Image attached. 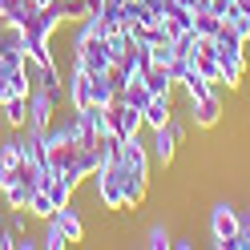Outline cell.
Instances as JSON below:
<instances>
[{
	"label": "cell",
	"instance_id": "27",
	"mask_svg": "<svg viewBox=\"0 0 250 250\" xmlns=\"http://www.w3.org/2000/svg\"><path fill=\"white\" fill-rule=\"evenodd\" d=\"M105 81H109V85H113V89H117V97H121V89H125V85H129V77H125V69H121V65H117V61H113V65H109V69H105Z\"/></svg>",
	"mask_w": 250,
	"mask_h": 250
},
{
	"label": "cell",
	"instance_id": "16",
	"mask_svg": "<svg viewBox=\"0 0 250 250\" xmlns=\"http://www.w3.org/2000/svg\"><path fill=\"white\" fill-rule=\"evenodd\" d=\"M28 198H33V186H24V182H8L4 190H0L4 210H28Z\"/></svg>",
	"mask_w": 250,
	"mask_h": 250
},
{
	"label": "cell",
	"instance_id": "9",
	"mask_svg": "<svg viewBox=\"0 0 250 250\" xmlns=\"http://www.w3.org/2000/svg\"><path fill=\"white\" fill-rule=\"evenodd\" d=\"M49 222L61 230V234H65V242L69 246H77V242H85V218L81 214H77V206H61L53 218H49Z\"/></svg>",
	"mask_w": 250,
	"mask_h": 250
},
{
	"label": "cell",
	"instance_id": "13",
	"mask_svg": "<svg viewBox=\"0 0 250 250\" xmlns=\"http://www.w3.org/2000/svg\"><path fill=\"white\" fill-rule=\"evenodd\" d=\"M0 113H4L8 129H24L28 125V93H12V97L0 105Z\"/></svg>",
	"mask_w": 250,
	"mask_h": 250
},
{
	"label": "cell",
	"instance_id": "21",
	"mask_svg": "<svg viewBox=\"0 0 250 250\" xmlns=\"http://www.w3.org/2000/svg\"><path fill=\"white\" fill-rule=\"evenodd\" d=\"M149 97H153V93L146 89L142 77H133V81L121 89V101H125V105H133V109H146V101H149Z\"/></svg>",
	"mask_w": 250,
	"mask_h": 250
},
{
	"label": "cell",
	"instance_id": "10",
	"mask_svg": "<svg viewBox=\"0 0 250 250\" xmlns=\"http://www.w3.org/2000/svg\"><path fill=\"white\" fill-rule=\"evenodd\" d=\"M125 169H137V174H149V142H142V133L137 137H125L121 142V158H117Z\"/></svg>",
	"mask_w": 250,
	"mask_h": 250
},
{
	"label": "cell",
	"instance_id": "11",
	"mask_svg": "<svg viewBox=\"0 0 250 250\" xmlns=\"http://www.w3.org/2000/svg\"><path fill=\"white\" fill-rule=\"evenodd\" d=\"M178 137H174V129L169 125H162V129H149V158L153 162H162V166H169L178 158Z\"/></svg>",
	"mask_w": 250,
	"mask_h": 250
},
{
	"label": "cell",
	"instance_id": "17",
	"mask_svg": "<svg viewBox=\"0 0 250 250\" xmlns=\"http://www.w3.org/2000/svg\"><path fill=\"white\" fill-rule=\"evenodd\" d=\"M178 89L186 93V101H198V97H206V93H214L218 85H210V81H206V77H202L198 69H190V73H186L182 81H178Z\"/></svg>",
	"mask_w": 250,
	"mask_h": 250
},
{
	"label": "cell",
	"instance_id": "5",
	"mask_svg": "<svg viewBox=\"0 0 250 250\" xmlns=\"http://www.w3.org/2000/svg\"><path fill=\"white\" fill-rule=\"evenodd\" d=\"M186 105H190V125H194V129H214V125L222 121V113H226L218 89L206 93V97H198V101H186Z\"/></svg>",
	"mask_w": 250,
	"mask_h": 250
},
{
	"label": "cell",
	"instance_id": "12",
	"mask_svg": "<svg viewBox=\"0 0 250 250\" xmlns=\"http://www.w3.org/2000/svg\"><path fill=\"white\" fill-rule=\"evenodd\" d=\"M125 169V166H121ZM149 198V174H137V169H125V210H142Z\"/></svg>",
	"mask_w": 250,
	"mask_h": 250
},
{
	"label": "cell",
	"instance_id": "32",
	"mask_svg": "<svg viewBox=\"0 0 250 250\" xmlns=\"http://www.w3.org/2000/svg\"><path fill=\"white\" fill-rule=\"evenodd\" d=\"M0 65H4V57H0Z\"/></svg>",
	"mask_w": 250,
	"mask_h": 250
},
{
	"label": "cell",
	"instance_id": "24",
	"mask_svg": "<svg viewBox=\"0 0 250 250\" xmlns=\"http://www.w3.org/2000/svg\"><path fill=\"white\" fill-rule=\"evenodd\" d=\"M174 57H178L174 41H158V44H149V61H153V65H169Z\"/></svg>",
	"mask_w": 250,
	"mask_h": 250
},
{
	"label": "cell",
	"instance_id": "4",
	"mask_svg": "<svg viewBox=\"0 0 250 250\" xmlns=\"http://www.w3.org/2000/svg\"><path fill=\"white\" fill-rule=\"evenodd\" d=\"M238 226H242V214L230 206V202H218V206L210 210V234H214V246L218 250H226V242L238 234Z\"/></svg>",
	"mask_w": 250,
	"mask_h": 250
},
{
	"label": "cell",
	"instance_id": "15",
	"mask_svg": "<svg viewBox=\"0 0 250 250\" xmlns=\"http://www.w3.org/2000/svg\"><path fill=\"white\" fill-rule=\"evenodd\" d=\"M222 24H226V21L218 17L214 8H198V12H194V33H198L202 41H214L218 33H222Z\"/></svg>",
	"mask_w": 250,
	"mask_h": 250
},
{
	"label": "cell",
	"instance_id": "30",
	"mask_svg": "<svg viewBox=\"0 0 250 250\" xmlns=\"http://www.w3.org/2000/svg\"><path fill=\"white\" fill-rule=\"evenodd\" d=\"M169 246H174V250H194V238H190V234H182V238H174Z\"/></svg>",
	"mask_w": 250,
	"mask_h": 250
},
{
	"label": "cell",
	"instance_id": "26",
	"mask_svg": "<svg viewBox=\"0 0 250 250\" xmlns=\"http://www.w3.org/2000/svg\"><path fill=\"white\" fill-rule=\"evenodd\" d=\"M169 242H174V238H169L166 226H153V230L146 234V246H153V250H169Z\"/></svg>",
	"mask_w": 250,
	"mask_h": 250
},
{
	"label": "cell",
	"instance_id": "14",
	"mask_svg": "<svg viewBox=\"0 0 250 250\" xmlns=\"http://www.w3.org/2000/svg\"><path fill=\"white\" fill-rule=\"evenodd\" d=\"M142 81H146V89L149 93H174L178 85H174V77H169V65H146V73H142Z\"/></svg>",
	"mask_w": 250,
	"mask_h": 250
},
{
	"label": "cell",
	"instance_id": "23",
	"mask_svg": "<svg viewBox=\"0 0 250 250\" xmlns=\"http://www.w3.org/2000/svg\"><path fill=\"white\" fill-rule=\"evenodd\" d=\"M113 101H117V89L105 81V73L93 77V105H113Z\"/></svg>",
	"mask_w": 250,
	"mask_h": 250
},
{
	"label": "cell",
	"instance_id": "18",
	"mask_svg": "<svg viewBox=\"0 0 250 250\" xmlns=\"http://www.w3.org/2000/svg\"><path fill=\"white\" fill-rule=\"evenodd\" d=\"M28 214H33V222H49V218L57 214V206H53V198H49L44 186L33 190V198H28Z\"/></svg>",
	"mask_w": 250,
	"mask_h": 250
},
{
	"label": "cell",
	"instance_id": "31",
	"mask_svg": "<svg viewBox=\"0 0 250 250\" xmlns=\"http://www.w3.org/2000/svg\"><path fill=\"white\" fill-rule=\"evenodd\" d=\"M214 4V0H194V8H210Z\"/></svg>",
	"mask_w": 250,
	"mask_h": 250
},
{
	"label": "cell",
	"instance_id": "6",
	"mask_svg": "<svg viewBox=\"0 0 250 250\" xmlns=\"http://www.w3.org/2000/svg\"><path fill=\"white\" fill-rule=\"evenodd\" d=\"M57 113H61V109L49 101V93H44V89H33V93H28V125H24V129L49 133V125L57 121Z\"/></svg>",
	"mask_w": 250,
	"mask_h": 250
},
{
	"label": "cell",
	"instance_id": "19",
	"mask_svg": "<svg viewBox=\"0 0 250 250\" xmlns=\"http://www.w3.org/2000/svg\"><path fill=\"white\" fill-rule=\"evenodd\" d=\"M218 65H222V85L242 89V77H246V57H226V61H218Z\"/></svg>",
	"mask_w": 250,
	"mask_h": 250
},
{
	"label": "cell",
	"instance_id": "29",
	"mask_svg": "<svg viewBox=\"0 0 250 250\" xmlns=\"http://www.w3.org/2000/svg\"><path fill=\"white\" fill-rule=\"evenodd\" d=\"M24 4H28V12H44V8H53L57 0H24Z\"/></svg>",
	"mask_w": 250,
	"mask_h": 250
},
{
	"label": "cell",
	"instance_id": "28",
	"mask_svg": "<svg viewBox=\"0 0 250 250\" xmlns=\"http://www.w3.org/2000/svg\"><path fill=\"white\" fill-rule=\"evenodd\" d=\"M12 97V81H8V65H0V105Z\"/></svg>",
	"mask_w": 250,
	"mask_h": 250
},
{
	"label": "cell",
	"instance_id": "8",
	"mask_svg": "<svg viewBox=\"0 0 250 250\" xmlns=\"http://www.w3.org/2000/svg\"><path fill=\"white\" fill-rule=\"evenodd\" d=\"M142 121H146V133L149 129H162V125L174 121V93H153L142 109Z\"/></svg>",
	"mask_w": 250,
	"mask_h": 250
},
{
	"label": "cell",
	"instance_id": "3",
	"mask_svg": "<svg viewBox=\"0 0 250 250\" xmlns=\"http://www.w3.org/2000/svg\"><path fill=\"white\" fill-rule=\"evenodd\" d=\"M109 133L113 137H137V133H146V121H142V109H133V105H125L121 97L109 105Z\"/></svg>",
	"mask_w": 250,
	"mask_h": 250
},
{
	"label": "cell",
	"instance_id": "2",
	"mask_svg": "<svg viewBox=\"0 0 250 250\" xmlns=\"http://www.w3.org/2000/svg\"><path fill=\"white\" fill-rule=\"evenodd\" d=\"M89 186H93V198H97L101 210H109V214H125V169H121V162L101 166V174L93 178Z\"/></svg>",
	"mask_w": 250,
	"mask_h": 250
},
{
	"label": "cell",
	"instance_id": "1",
	"mask_svg": "<svg viewBox=\"0 0 250 250\" xmlns=\"http://www.w3.org/2000/svg\"><path fill=\"white\" fill-rule=\"evenodd\" d=\"M73 65H81L89 77H101L109 65H113L105 37H97L85 21H81V28H77V37H73Z\"/></svg>",
	"mask_w": 250,
	"mask_h": 250
},
{
	"label": "cell",
	"instance_id": "25",
	"mask_svg": "<svg viewBox=\"0 0 250 250\" xmlns=\"http://www.w3.org/2000/svg\"><path fill=\"white\" fill-rule=\"evenodd\" d=\"M41 246H44V250H65L69 242H65V234H61V230H57L53 222H44V234H41Z\"/></svg>",
	"mask_w": 250,
	"mask_h": 250
},
{
	"label": "cell",
	"instance_id": "7",
	"mask_svg": "<svg viewBox=\"0 0 250 250\" xmlns=\"http://www.w3.org/2000/svg\"><path fill=\"white\" fill-rule=\"evenodd\" d=\"M65 89H69V109H73V113H81V109L93 105V77H89L81 65H73V69H69Z\"/></svg>",
	"mask_w": 250,
	"mask_h": 250
},
{
	"label": "cell",
	"instance_id": "22",
	"mask_svg": "<svg viewBox=\"0 0 250 250\" xmlns=\"http://www.w3.org/2000/svg\"><path fill=\"white\" fill-rule=\"evenodd\" d=\"M194 69L206 77L210 85H222V65H218V57H214V53H198V57H194Z\"/></svg>",
	"mask_w": 250,
	"mask_h": 250
},
{
	"label": "cell",
	"instance_id": "20",
	"mask_svg": "<svg viewBox=\"0 0 250 250\" xmlns=\"http://www.w3.org/2000/svg\"><path fill=\"white\" fill-rule=\"evenodd\" d=\"M57 8H61V17H65V24H81V21L93 17L89 0H57Z\"/></svg>",
	"mask_w": 250,
	"mask_h": 250
}]
</instances>
